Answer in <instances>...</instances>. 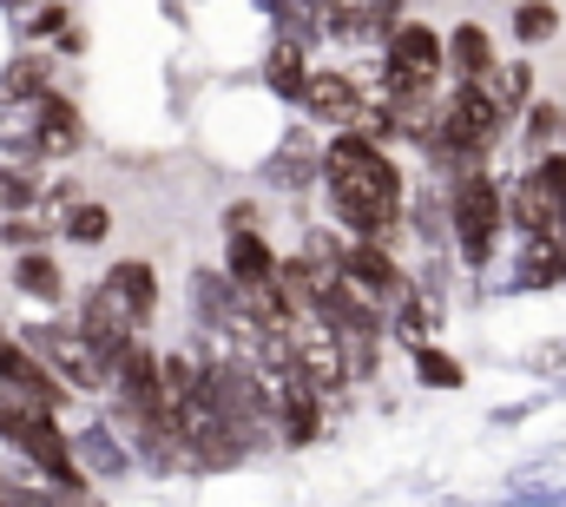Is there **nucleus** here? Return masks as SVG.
Masks as SVG:
<instances>
[{
  "label": "nucleus",
  "mask_w": 566,
  "mask_h": 507,
  "mask_svg": "<svg viewBox=\"0 0 566 507\" xmlns=\"http://www.w3.org/2000/svg\"><path fill=\"white\" fill-rule=\"evenodd\" d=\"M277 263H283V257L271 251V238H264V231H231V238H224V277H231V283H244V290L277 283Z\"/></svg>",
  "instance_id": "13"
},
{
  "label": "nucleus",
  "mask_w": 566,
  "mask_h": 507,
  "mask_svg": "<svg viewBox=\"0 0 566 507\" xmlns=\"http://www.w3.org/2000/svg\"><path fill=\"white\" fill-rule=\"evenodd\" d=\"M13 290H20L27 303H46V310H53V303L66 297V270L46 251H20L13 257Z\"/></svg>",
  "instance_id": "18"
},
{
  "label": "nucleus",
  "mask_w": 566,
  "mask_h": 507,
  "mask_svg": "<svg viewBox=\"0 0 566 507\" xmlns=\"http://www.w3.org/2000/svg\"><path fill=\"white\" fill-rule=\"evenodd\" d=\"M86 145V120L66 93H40L33 100V158H73Z\"/></svg>",
  "instance_id": "12"
},
{
  "label": "nucleus",
  "mask_w": 566,
  "mask_h": 507,
  "mask_svg": "<svg viewBox=\"0 0 566 507\" xmlns=\"http://www.w3.org/2000/svg\"><path fill=\"white\" fill-rule=\"evenodd\" d=\"M527 370H534V376L566 370V337H560V343H534V350H527Z\"/></svg>",
  "instance_id": "30"
},
{
  "label": "nucleus",
  "mask_w": 566,
  "mask_h": 507,
  "mask_svg": "<svg viewBox=\"0 0 566 507\" xmlns=\"http://www.w3.org/2000/svg\"><path fill=\"white\" fill-rule=\"evenodd\" d=\"M40 356H46V370L66 382L73 395H99V389H113V363L99 356V343L80 330V323H33V330H20Z\"/></svg>",
  "instance_id": "5"
},
{
  "label": "nucleus",
  "mask_w": 566,
  "mask_h": 507,
  "mask_svg": "<svg viewBox=\"0 0 566 507\" xmlns=\"http://www.w3.org/2000/svg\"><path fill=\"white\" fill-rule=\"evenodd\" d=\"M323 192H329V211L349 238H369V245H396V225H402V172L396 158L382 152V138L369 132H336L323 145Z\"/></svg>",
  "instance_id": "1"
},
{
  "label": "nucleus",
  "mask_w": 566,
  "mask_h": 507,
  "mask_svg": "<svg viewBox=\"0 0 566 507\" xmlns=\"http://www.w3.org/2000/svg\"><path fill=\"white\" fill-rule=\"evenodd\" d=\"M560 138H566V106L534 100V106H527V152L547 158V152H560Z\"/></svg>",
  "instance_id": "22"
},
{
  "label": "nucleus",
  "mask_w": 566,
  "mask_h": 507,
  "mask_svg": "<svg viewBox=\"0 0 566 507\" xmlns=\"http://www.w3.org/2000/svg\"><path fill=\"white\" fill-rule=\"evenodd\" d=\"M277 435L290 448H310L323 435V389L303 370H283L277 376Z\"/></svg>",
  "instance_id": "11"
},
{
  "label": "nucleus",
  "mask_w": 566,
  "mask_h": 507,
  "mask_svg": "<svg viewBox=\"0 0 566 507\" xmlns=\"http://www.w3.org/2000/svg\"><path fill=\"white\" fill-rule=\"evenodd\" d=\"M60 231H66L73 245H106V238H113V205H93V198H80V205L60 218Z\"/></svg>",
  "instance_id": "25"
},
{
  "label": "nucleus",
  "mask_w": 566,
  "mask_h": 507,
  "mask_svg": "<svg viewBox=\"0 0 566 507\" xmlns=\"http://www.w3.org/2000/svg\"><path fill=\"white\" fill-rule=\"evenodd\" d=\"M224 231H264V211L258 205H231L224 211Z\"/></svg>",
  "instance_id": "32"
},
{
  "label": "nucleus",
  "mask_w": 566,
  "mask_h": 507,
  "mask_svg": "<svg viewBox=\"0 0 566 507\" xmlns=\"http://www.w3.org/2000/svg\"><path fill=\"white\" fill-rule=\"evenodd\" d=\"M73 462H80V475H99V482H119V475L133 468V455L119 448V435H113V428H99V422L73 435Z\"/></svg>",
  "instance_id": "16"
},
{
  "label": "nucleus",
  "mask_w": 566,
  "mask_h": 507,
  "mask_svg": "<svg viewBox=\"0 0 566 507\" xmlns=\"http://www.w3.org/2000/svg\"><path fill=\"white\" fill-rule=\"evenodd\" d=\"M264 178H271L277 192H303L310 178H323V152L310 145V132H290V145L264 165Z\"/></svg>",
  "instance_id": "19"
},
{
  "label": "nucleus",
  "mask_w": 566,
  "mask_h": 507,
  "mask_svg": "<svg viewBox=\"0 0 566 507\" xmlns=\"http://www.w3.org/2000/svg\"><path fill=\"white\" fill-rule=\"evenodd\" d=\"M441 46H448V73L454 80H488L501 60H494V33L481 27V20H461V27H448L441 33Z\"/></svg>",
  "instance_id": "14"
},
{
  "label": "nucleus",
  "mask_w": 566,
  "mask_h": 507,
  "mask_svg": "<svg viewBox=\"0 0 566 507\" xmlns=\"http://www.w3.org/2000/svg\"><path fill=\"white\" fill-rule=\"evenodd\" d=\"M507 225L521 238H566V192L554 185L547 165H527L507 192Z\"/></svg>",
  "instance_id": "7"
},
{
  "label": "nucleus",
  "mask_w": 566,
  "mask_h": 507,
  "mask_svg": "<svg viewBox=\"0 0 566 507\" xmlns=\"http://www.w3.org/2000/svg\"><path fill=\"white\" fill-rule=\"evenodd\" d=\"M488 93H494L507 113H521V106L534 100V66H527V60H501V66L488 73Z\"/></svg>",
  "instance_id": "24"
},
{
  "label": "nucleus",
  "mask_w": 566,
  "mask_h": 507,
  "mask_svg": "<svg viewBox=\"0 0 566 507\" xmlns=\"http://www.w3.org/2000/svg\"><path fill=\"white\" fill-rule=\"evenodd\" d=\"M40 205V185H33V172H20V165H0V211H33Z\"/></svg>",
  "instance_id": "27"
},
{
  "label": "nucleus",
  "mask_w": 566,
  "mask_h": 507,
  "mask_svg": "<svg viewBox=\"0 0 566 507\" xmlns=\"http://www.w3.org/2000/svg\"><path fill=\"white\" fill-rule=\"evenodd\" d=\"M0 395H13V402H33V408H66V382L46 370V356L27 343V337H0Z\"/></svg>",
  "instance_id": "8"
},
{
  "label": "nucleus",
  "mask_w": 566,
  "mask_h": 507,
  "mask_svg": "<svg viewBox=\"0 0 566 507\" xmlns=\"http://www.w3.org/2000/svg\"><path fill=\"white\" fill-rule=\"evenodd\" d=\"M507 106L488 93V80H454V93L441 100V126L428 138V158L448 165V172H468V165H488V152L507 138Z\"/></svg>",
  "instance_id": "3"
},
{
  "label": "nucleus",
  "mask_w": 566,
  "mask_h": 507,
  "mask_svg": "<svg viewBox=\"0 0 566 507\" xmlns=\"http://www.w3.org/2000/svg\"><path fill=\"white\" fill-rule=\"evenodd\" d=\"M40 93H53V53H20V60L0 73V100H7V106H33Z\"/></svg>",
  "instance_id": "20"
},
{
  "label": "nucleus",
  "mask_w": 566,
  "mask_h": 507,
  "mask_svg": "<svg viewBox=\"0 0 566 507\" xmlns=\"http://www.w3.org/2000/svg\"><path fill=\"white\" fill-rule=\"evenodd\" d=\"M507 27H514V40H521V46H541V40H554V33H560V7H554V0H521Z\"/></svg>",
  "instance_id": "23"
},
{
  "label": "nucleus",
  "mask_w": 566,
  "mask_h": 507,
  "mask_svg": "<svg viewBox=\"0 0 566 507\" xmlns=\"http://www.w3.org/2000/svg\"><path fill=\"white\" fill-rule=\"evenodd\" d=\"M369 7H389V13H396V7H402V0H369Z\"/></svg>",
  "instance_id": "34"
},
{
  "label": "nucleus",
  "mask_w": 566,
  "mask_h": 507,
  "mask_svg": "<svg viewBox=\"0 0 566 507\" xmlns=\"http://www.w3.org/2000/svg\"><path fill=\"white\" fill-rule=\"evenodd\" d=\"M264 86L277 93V100H303V86H310V53H303V40L296 33H283L277 46H271V60H264Z\"/></svg>",
  "instance_id": "17"
},
{
  "label": "nucleus",
  "mask_w": 566,
  "mask_h": 507,
  "mask_svg": "<svg viewBox=\"0 0 566 507\" xmlns=\"http://www.w3.org/2000/svg\"><path fill=\"white\" fill-rule=\"evenodd\" d=\"M0 507H60V501H53L46 488H20V482H7V488H0Z\"/></svg>",
  "instance_id": "31"
},
{
  "label": "nucleus",
  "mask_w": 566,
  "mask_h": 507,
  "mask_svg": "<svg viewBox=\"0 0 566 507\" xmlns=\"http://www.w3.org/2000/svg\"><path fill=\"white\" fill-rule=\"evenodd\" d=\"M66 13H73V7H60V0H46L40 13H27V33H33V40H53V33H66Z\"/></svg>",
  "instance_id": "29"
},
{
  "label": "nucleus",
  "mask_w": 566,
  "mask_h": 507,
  "mask_svg": "<svg viewBox=\"0 0 566 507\" xmlns=\"http://www.w3.org/2000/svg\"><path fill=\"white\" fill-rule=\"evenodd\" d=\"M46 231H53V225H40L33 211H13V218L0 225V245H13V251H46Z\"/></svg>",
  "instance_id": "28"
},
{
  "label": "nucleus",
  "mask_w": 566,
  "mask_h": 507,
  "mask_svg": "<svg viewBox=\"0 0 566 507\" xmlns=\"http://www.w3.org/2000/svg\"><path fill=\"white\" fill-rule=\"evenodd\" d=\"M566 283V238H521L514 290H560Z\"/></svg>",
  "instance_id": "15"
},
{
  "label": "nucleus",
  "mask_w": 566,
  "mask_h": 507,
  "mask_svg": "<svg viewBox=\"0 0 566 507\" xmlns=\"http://www.w3.org/2000/svg\"><path fill=\"white\" fill-rule=\"evenodd\" d=\"M53 501H60V507H106L93 488H86V482H73V488H53Z\"/></svg>",
  "instance_id": "33"
},
{
  "label": "nucleus",
  "mask_w": 566,
  "mask_h": 507,
  "mask_svg": "<svg viewBox=\"0 0 566 507\" xmlns=\"http://www.w3.org/2000/svg\"><path fill=\"white\" fill-rule=\"evenodd\" d=\"M434 317H441V297L434 290H409L396 303V343H409V350L434 343Z\"/></svg>",
  "instance_id": "21"
},
{
  "label": "nucleus",
  "mask_w": 566,
  "mask_h": 507,
  "mask_svg": "<svg viewBox=\"0 0 566 507\" xmlns=\"http://www.w3.org/2000/svg\"><path fill=\"white\" fill-rule=\"evenodd\" d=\"M409 356H416V376H422L428 389H461V382H468V370H461V363H454L448 350H434V343L409 350Z\"/></svg>",
  "instance_id": "26"
},
{
  "label": "nucleus",
  "mask_w": 566,
  "mask_h": 507,
  "mask_svg": "<svg viewBox=\"0 0 566 507\" xmlns=\"http://www.w3.org/2000/svg\"><path fill=\"white\" fill-rule=\"evenodd\" d=\"M448 231H454V251L468 270H488L494 263V245L507 231V192L494 185L488 165H468L454 172V192H448Z\"/></svg>",
  "instance_id": "4"
},
{
  "label": "nucleus",
  "mask_w": 566,
  "mask_h": 507,
  "mask_svg": "<svg viewBox=\"0 0 566 507\" xmlns=\"http://www.w3.org/2000/svg\"><path fill=\"white\" fill-rule=\"evenodd\" d=\"M448 73V46L428 20H396L382 40V86H416L434 93V80Z\"/></svg>",
  "instance_id": "6"
},
{
  "label": "nucleus",
  "mask_w": 566,
  "mask_h": 507,
  "mask_svg": "<svg viewBox=\"0 0 566 507\" xmlns=\"http://www.w3.org/2000/svg\"><path fill=\"white\" fill-rule=\"evenodd\" d=\"M303 113H310V126H329V132H349L363 126V113H369V93L343 73V66H310V86H303V100H296Z\"/></svg>",
  "instance_id": "10"
},
{
  "label": "nucleus",
  "mask_w": 566,
  "mask_h": 507,
  "mask_svg": "<svg viewBox=\"0 0 566 507\" xmlns=\"http://www.w3.org/2000/svg\"><path fill=\"white\" fill-rule=\"evenodd\" d=\"M151 310H158V270H151L145 257H119V263L86 290V317H80V330H86V337L99 343V356L113 363L145 323H151Z\"/></svg>",
  "instance_id": "2"
},
{
  "label": "nucleus",
  "mask_w": 566,
  "mask_h": 507,
  "mask_svg": "<svg viewBox=\"0 0 566 507\" xmlns=\"http://www.w3.org/2000/svg\"><path fill=\"white\" fill-rule=\"evenodd\" d=\"M343 277H349V290H356L363 303H376V310H396V303L409 297V270L396 263L389 245H369V238H349V245H343Z\"/></svg>",
  "instance_id": "9"
}]
</instances>
